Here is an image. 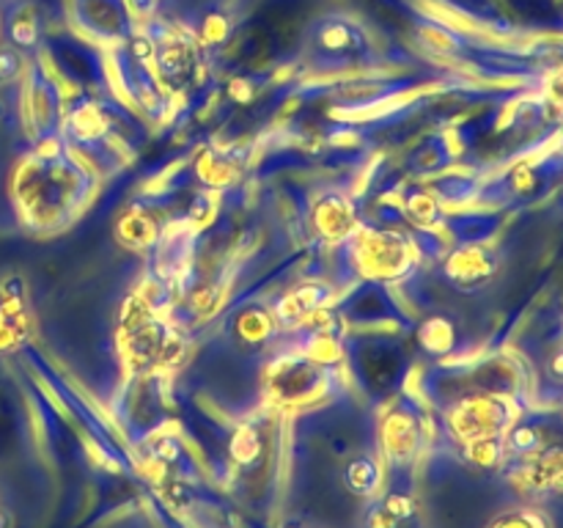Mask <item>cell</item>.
I'll return each instance as SVG.
<instances>
[{
  "label": "cell",
  "mask_w": 563,
  "mask_h": 528,
  "mask_svg": "<svg viewBox=\"0 0 563 528\" xmlns=\"http://www.w3.org/2000/svg\"><path fill=\"white\" fill-rule=\"evenodd\" d=\"M159 66L170 72V77H181L190 72V47L185 42H165L159 50Z\"/></svg>",
  "instance_id": "8fae6325"
},
{
  "label": "cell",
  "mask_w": 563,
  "mask_h": 528,
  "mask_svg": "<svg viewBox=\"0 0 563 528\" xmlns=\"http://www.w3.org/2000/svg\"><path fill=\"white\" fill-rule=\"evenodd\" d=\"M22 72V58L14 44H0V82L16 80Z\"/></svg>",
  "instance_id": "9a60e30c"
},
{
  "label": "cell",
  "mask_w": 563,
  "mask_h": 528,
  "mask_svg": "<svg viewBox=\"0 0 563 528\" xmlns=\"http://www.w3.org/2000/svg\"><path fill=\"white\" fill-rule=\"evenodd\" d=\"M38 14L31 3H22L9 16V36L14 47H33L38 42Z\"/></svg>",
  "instance_id": "ba28073f"
},
{
  "label": "cell",
  "mask_w": 563,
  "mask_h": 528,
  "mask_svg": "<svg viewBox=\"0 0 563 528\" xmlns=\"http://www.w3.org/2000/svg\"><path fill=\"white\" fill-rule=\"evenodd\" d=\"M487 528H553L539 509H509L495 517Z\"/></svg>",
  "instance_id": "30bf717a"
},
{
  "label": "cell",
  "mask_w": 563,
  "mask_h": 528,
  "mask_svg": "<svg viewBox=\"0 0 563 528\" xmlns=\"http://www.w3.org/2000/svg\"><path fill=\"white\" fill-rule=\"evenodd\" d=\"M553 372L559 374V377H563V355L555 358V363H553Z\"/></svg>",
  "instance_id": "ac0fdd59"
},
{
  "label": "cell",
  "mask_w": 563,
  "mask_h": 528,
  "mask_svg": "<svg viewBox=\"0 0 563 528\" xmlns=\"http://www.w3.org/2000/svg\"><path fill=\"white\" fill-rule=\"evenodd\" d=\"M286 528H300V526H286Z\"/></svg>",
  "instance_id": "44dd1931"
},
{
  "label": "cell",
  "mask_w": 563,
  "mask_h": 528,
  "mask_svg": "<svg viewBox=\"0 0 563 528\" xmlns=\"http://www.w3.org/2000/svg\"><path fill=\"white\" fill-rule=\"evenodd\" d=\"M506 446H509L511 451H517V454H522V457L537 454V451L542 449V435H539V429L528 427V424H517V427L509 432V440H506Z\"/></svg>",
  "instance_id": "4fadbf2b"
},
{
  "label": "cell",
  "mask_w": 563,
  "mask_h": 528,
  "mask_svg": "<svg viewBox=\"0 0 563 528\" xmlns=\"http://www.w3.org/2000/svg\"><path fill=\"white\" fill-rule=\"evenodd\" d=\"M5 520V517H3V509H0V522H3Z\"/></svg>",
  "instance_id": "ffe728a7"
},
{
  "label": "cell",
  "mask_w": 563,
  "mask_h": 528,
  "mask_svg": "<svg viewBox=\"0 0 563 528\" xmlns=\"http://www.w3.org/2000/svg\"><path fill=\"white\" fill-rule=\"evenodd\" d=\"M311 44L317 53L330 61H339V64H352V61H363L368 55L366 33L355 20H346V16L319 20L313 28Z\"/></svg>",
  "instance_id": "7a4b0ae2"
},
{
  "label": "cell",
  "mask_w": 563,
  "mask_h": 528,
  "mask_svg": "<svg viewBox=\"0 0 563 528\" xmlns=\"http://www.w3.org/2000/svg\"><path fill=\"white\" fill-rule=\"evenodd\" d=\"M383 446L390 465H407L418 446L416 421L410 416H390L383 429Z\"/></svg>",
  "instance_id": "3957f363"
},
{
  "label": "cell",
  "mask_w": 563,
  "mask_h": 528,
  "mask_svg": "<svg viewBox=\"0 0 563 528\" xmlns=\"http://www.w3.org/2000/svg\"><path fill=\"white\" fill-rule=\"evenodd\" d=\"M495 273V262L484 248H465L451 258V275L465 286H478Z\"/></svg>",
  "instance_id": "52a82bcc"
},
{
  "label": "cell",
  "mask_w": 563,
  "mask_h": 528,
  "mask_svg": "<svg viewBox=\"0 0 563 528\" xmlns=\"http://www.w3.org/2000/svg\"><path fill=\"white\" fill-rule=\"evenodd\" d=\"M344 484L350 493L361 495V498H372L383 487V465L374 454H357L355 460L346 462L344 468Z\"/></svg>",
  "instance_id": "8992f818"
},
{
  "label": "cell",
  "mask_w": 563,
  "mask_h": 528,
  "mask_svg": "<svg viewBox=\"0 0 563 528\" xmlns=\"http://www.w3.org/2000/svg\"><path fill=\"white\" fill-rule=\"evenodd\" d=\"M379 504L385 506V512H388V515H394L396 520L405 522V526H410V522L416 520V515H418L416 498H412L410 493H405V490H394V493L385 495Z\"/></svg>",
  "instance_id": "7c38bea8"
},
{
  "label": "cell",
  "mask_w": 563,
  "mask_h": 528,
  "mask_svg": "<svg viewBox=\"0 0 563 528\" xmlns=\"http://www.w3.org/2000/svg\"><path fill=\"white\" fill-rule=\"evenodd\" d=\"M319 300H322V292H319V289L295 292V295H289L284 300V306H280V314H284L286 319H297V317H302V314L313 311V308L319 306Z\"/></svg>",
  "instance_id": "5bb4252c"
},
{
  "label": "cell",
  "mask_w": 563,
  "mask_h": 528,
  "mask_svg": "<svg viewBox=\"0 0 563 528\" xmlns=\"http://www.w3.org/2000/svg\"><path fill=\"white\" fill-rule=\"evenodd\" d=\"M0 86H3V82H0Z\"/></svg>",
  "instance_id": "7402d4cb"
},
{
  "label": "cell",
  "mask_w": 563,
  "mask_h": 528,
  "mask_svg": "<svg viewBox=\"0 0 563 528\" xmlns=\"http://www.w3.org/2000/svg\"><path fill=\"white\" fill-rule=\"evenodd\" d=\"M159 0H124V9L126 14L135 16V20H146V16L154 14Z\"/></svg>",
  "instance_id": "e0dca14e"
},
{
  "label": "cell",
  "mask_w": 563,
  "mask_h": 528,
  "mask_svg": "<svg viewBox=\"0 0 563 528\" xmlns=\"http://www.w3.org/2000/svg\"><path fill=\"white\" fill-rule=\"evenodd\" d=\"M5 121V105H3V99H0V124H3Z\"/></svg>",
  "instance_id": "d6986e66"
},
{
  "label": "cell",
  "mask_w": 563,
  "mask_h": 528,
  "mask_svg": "<svg viewBox=\"0 0 563 528\" xmlns=\"http://www.w3.org/2000/svg\"><path fill=\"white\" fill-rule=\"evenodd\" d=\"M511 405L500 396H473L451 413V429L462 443L484 438H504L511 427Z\"/></svg>",
  "instance_id": "6da1fadb"
},
{
  "label": "cell",
  "mask_w": 563,
  "mask_h": 528,
  "mask_svg": "<svg viewBox=\"0 0 563 528\" xmlns=\"http://www.w3.org/2000/svg\"><path fill=\"white\" fill-rule=\"evenodd\" d=\"M467 457L471 462L482 468H495L506 454V440L504 438H484V440H473V443H465Z\"/></svg>",
  "instance_id": "9c48e42d"
},
{
  "label": "cell",
  "mask_w": 563,
  "mask_h": 528,
  "mask_svg": "<svg viewBox=\"0 0 563 528\" xmlns=\"http://www.w3.org/2000/svg\"><path fill=\"white\" fill-rule=\"evenodd\" d=\"M80 22L86 28H97L104 36H115L126 28V9L121 0H77Z\"/></svg>",
  "instance_id": "5b68a950"
},
{
  "label": "cell",
  "mask_w": 563,
  "mask_h": 528,
  "mask_svg": "<svg viewBox=\"0 0 563 528\" xmlns=\"http://www.w3.org/2000/svg\"><path fill=\"white\" fill-rule=\"evenodd\" d=\"M258 454V438L253 429H240L234 438V457L240 462H251Z\"/></svg>",
  "instance_id": "2e32d148"
},
{
  "label": "cell",
  "mask_w": 563,
  "mask_h": 528,
  "mask_svg": "<svg viewBox=\"0 0 563 528\" xmlns=\"http://www.w3.org/2000/svg\"><path fill=\"white\" fill-rule=\"evenodd\" d=\"M522 479L533 490H563V446L539 449L522 471Z\"/></svg>",
  "instance_id": "277c9868"
}]
</instances>
